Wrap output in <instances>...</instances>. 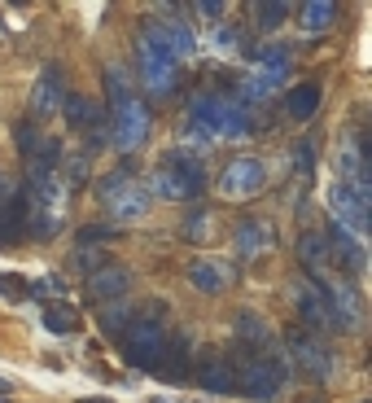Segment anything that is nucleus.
<instances>
[{"mask_svg": "<svg viewBox=\"0 0 372 403\" xmlns=\"http://www.w3.org/2000/svg\"><path fill=\"white\" fill-rule=\"evenodd\" d=\"M105 123H110V140L123 153H136L149 140V105L131 88L123 66H105Z\"/></svg>", "mask_w": 372, "mask_h": 403, "instance_id": "1", "label": "nucleus"}, {"mask_svg": "<svg viewBox=\"0 0 372 403\" xmlns=\"http://www.w3.org/2000/svg\"><path fill=\"white\" fill-rule=\"evenodd\" d=\"M136 70H140V84L153 101H166L179 88V57L171 53L166 35L158 27V18L140 22V40H136Z\"/></svg>", "mask_w": 372, "mask_h": 403, "instance_id": "2", "label": "nucleus"}, {"mask_svg": "<svg viewBox=\"0 0 372 403\" xmlns=\"http://www.w3.org/2000/svg\"><path fill=\"white\" fill-rule=\"evenodd\" d=\"M166 303L149 298L140 307H131V325L123 329L118 338V355L131 364V369H153L162 355V342H166Z\"/></svg>", "mask_w": 372, "mask_h": 403, "instance_id": "3", "label": "nucleus"}, {"mask_svg": "<svg viewBox=\"0 0 372 403\" xmlns=\"http://www.w3.org/2000/svg\"><path fill=\"white\" fill-rule=\"evenodd\" d=\"M289 79H294V49L289 44H267V49L254 53V70H250V79L241 84V92H237V101H245L254 110L272 92L289 88Z\"/></svg>", "mask_w": 372, "mask_h": 403, "instance_id": "4", "label": "nucleus"}, {"mask_svg": "<svg viewBox=\"0 0 372 403\" xmlns=\"http://www.w3.org/2000/svg\"><path fill=\"white\" fill-rule=\"evenodd\" d=\"M232 369H237V390H241L245 399H276L281 386L294 377V369L285 364L281 351H272V355L232 351Z\"/></svg>", "mask_w": 372, "mask_h": 403, "instance_id": "5", "label": "nucleus"}, {"mask_svg": "<svg viewBox=\"0 0 372 403\" xmlns=\"http://www.w3.org/2000/svg\"><path fill=\"white\" fill-rule=\"evenodd\" d=\"M201 188H206V167H201L197 158H188V153H171V158L158 162V171H153L149 180V193L162 197V202H193L201 197Z\"/></svg>", "mask_w": 372, "mask_h": 403, "instance_id": "6", "label": "nucleus"}, {"mask_svg": "<svg viewBox=\"0 0 372 403\" xmlns=\"http://www.w3.org/2000/svg\"><path fill=\"white\" fill-rule=\"evenodd\" d=\"M285 351H289V369H298L307 377V382H329L333 377V369H338V355L329 351V342L324 338H316V334H307L303 325H289L285 329Z\"/></svg>", "mask_w": 372, "mask_h": 403, "instance_id": "7", "label": "nucleus"}, {"mask_svg": "<svg viewBox=\"0 0 372 403\" xmlns=\"http://www.w3.org/2000/svg\"><path fill=\"white\" fill-rule=\"evenodd\" d=\"M294 312H298L307 334H333V329H338L333 307H329V294H324V285H316L311 276L294 281Z\"/></svg>", "mask_w": 372, "mask_h": 403, "instance_id": "8", "label": "nucleus"}, {"mask_svg": "<svg viewBox=\"0 0 372 403\" xmlns=\"http://www.w3.org/2000/svg\"><path fill=\"white\" fill-rule=\"evenodd\" d=\"M263 184H267V167H263V158H254V153L232 158V162L223 167V175H219V193H223V197H237V202L254 197Z\"/></svg>", "mask_w": 372, "mask_h": 403, "instance_id": "9", "label": "nucleus"}, {"mask_svg": "<svg viewBox=\"0 0 372 403\" xmlns=\"http://www.w3.org/2000/svg\"><path fill=\"white\" fill-rule=\"evenodd\" d=\"M329 206H333V224H338V228H346L355 241H364V232H368V197H359L355 188H346V184L333 180Z\"/></svg>", "mask_w": 372, "mask_h": 403, "instance_id": "10", "label": "nucleus"}, {"mask_svg": "<svg viewBox=\"0 0 372 403\" xmlns=\"http://www.w3.org/2000/svg\"><path fill=\"white\" fill-rule=\"evenodd\" d=\"M188 373H193V338H188V334H166L162 355H158V364H153V377L179 386Z\"/></svg>", "mask_w": 372, "mask_h": 403, "instance_id": "11", "label": "nucleus"}, {"mask_svg": "<svg viewBox=\"0 0 372 403\" xmlns=\"http://www.w3.org/2000/svg\"><path fill=\"white\" fill-rule=\"evenodd\" d=\"M197 386L210 395H232L237 390V369H232V351H206L197 360Z\"/></svg>", "mask_w": 372, "mask_h": 403, "instance_id": "12", "label": "nucleus"}, {"mask_svg": "<svg viewBox=\"0 0 372 403\" xmlns=\"http://www.w3.org/2000/svg\"><path fill=\"white\" fill-rule=\"evenodd\" d=\"M324 246H329V263L338 259V268L346 272V281H355L359 272L368 268V254H364V241H355L346 228L338 224H329V232H324Z\"/></svg>", "mask_w": 372, "mask_h": 403, "instance_id": "13", "label": "nucleus"}, {"mask_svg": "<svg viewBox=\"0 0 372 403\" xmlns=\"http://www.w3.org/2000/svg\"><path fill=\"white\" fill-rule=\"evenodd\" d=\"M127 290H131V272H127L123 263H105V268H97V272L88 276V298L101 303V307L127 298Z\"/></svg>", "mask_w": 372, "mask_h": 403, "instance_id": "14", "label": "nucleus"}, {"mask_svg": "<svg viewBox=\"0 0 372 403\" xmlns=\"http://www.w3.org/2000/svg\"><path fill=\"white\" fill-rule=\"evenodd\" d=\"M223 110H228V97L223 92H201V97L188 105V127L197 136H223Z\"/></svg>", "mask_w": 372, "mask_h": 403, "instance_id": "15", "label": "nucleus"}, {"mask_svg": "<svg viewBox=\"0 0 372 403\" xmlns=\"http://www.w3.org/2000/svg\"><path fill=\"white\" fill-rule=\"evenodd\" d=\"M62 101H66V75L57 66H44L40 79H35V88H31V110L53 118L57 110H62Z\"/></svg>", "mask_w": 372, "mask_h": 403, "instance_id": "16", "label": "nucleus"}, {"mask_svg": "<svg viewBox=\"0 0 372 403\" xmlns=\"http://www.w3.org/2000/svg\"><path fill=\"white\" fill-rule=\"evenodd\" d=\"M232 334H237V342H241L245 355H272V351H276L267 320L254 316V312H237V316H232Z\"/></svg>", "mask_w": 372, "mask_h": 403, "instance_id": "17", "label": "nucleus"}, {"mask_svg": "<svg viewBox=\"0 0 372 403\" xmlns=\"http://www.w3.org/2000/svg\"><path fill=\"white\" fill-rule=\"evenodd\" d=\"M232 246H237L241 254H263V250H272V246H276L272 219H263V215H241V219H237V228H232Z\"/></svg>", "mask_w": 372, "mask_h": 403, "instance_id": "18", "label": "nucleus"}, {"mask_svg": "<svg viewBox=\"0 0 372 403\" xmlns=\"http://www.w3.org/2000/svg\"><path fill=\"white\" fill-rule=\"evenodd\" d=\"M184 276L197 294H223L228 281H232V268H228L223 259H188Z\"/></svg>", "mask_w": 372, "mask_h": 403, "instance_id": "19", "label": "nucleus"}, {"mask_svg": "<svg viewBox=\"0 0 372 403\" xmlns=\"http://www.w3.org/2000/svg\"><path fill=\"white\" fill-rule=\"evenodd\" d=\"M105 206H110V215H114L118 224H131V219H140V215H145V210L153 206V193H149V184L127 180L110 202H105Z\"/></svg>", "mask_w": 372, "mask_h": 403, "instance_id": "20", "label": "nucleus"}, {"mask_svg": "<svg viewBox=\"0 0 372 403\" xmlns=\"http://www.w3.org/2000/svg\"><path fill=\"white\" fill-rule=\"evenodd\" d=\"M298 259H303L307 276L316 281V285H324L329 281V246H324V232L320 228H303V237H298Z\"/></svg>", "mask_w": 372, "mask_h": 403, "instance_id": "21", "label": "nucleus"}, {"mask_svg": "<svg viewBox=\"0 0 372 403\" xmlns=\"http://www.w3.org/2000/svg\"><path fill=\"white\" fill-rule=\"evenodd\" d=\"M22 232H27V197H22V188H9L0 197V246L18 241Z\"/></svg>", "mask_w": 372, "mask_h": 403, "instance_id": "22", "label": "nucleus"}, {"mask_svg": "<svg viewBox=\"0 0 372 403\" xmlns=\"http://www.w3.org/2000/svg\"><path fill=\"white\" fill-rule=\"evenodd\" d=\"M320 110V79H307V84H289L285 88V114L307 123L311 114Z\"/></svg>", "mask_w": 372, "mask_h": 403, "instance_id": "23", "label": "nucleus"}, {"mask_svg": "<svg viewBox=\"0 0 372 403\" xmlns=\"http://www.w3.org/2000/svg\"><path fill=\"white\" fill-rule=\"evenodd\" d=\"M158 27H162V35H166V44H171V53L179 57V62H184L188 53L197 49V35H193V27H188L184 18L175 14V9H166V14L158 18Z\"/></svg>", "mask_w": 372, "mask_h": 403, "instance_id": "24", "label": "nucleus"}, {"mask_svg": "<svg viewBox=\"0 0 372 403\" xmlns=\"http://www.w3.org/2000/svg\"><path fill=\"white\" fill-rule=\"evenodd\" d=\"M298 18H303L298 27H303L307 35H320V31H329L333 22H338V5H329V0H307Z\"/></svg>", "mask_w": 372, "mask_h": 403, "instance_id": "25", "label": "nucleus"}, {"mask_svg": "<svg viewBox=\"0 0 372 403\" xmlns=\"http://www.w3.org/2000/svg\"><path fill=\"white\" fill-rule=\"evenodd\" d=\"M92 110H97V105L83 97V92H66V101H62V110H57V114L66 118V127H70V132H79V136H83V127H88Z\"/></svg>", "mask_w": 372, "mask_h": 403, "instance_id": "26", "label": "nucleus"}, {"mask_svg": "<svg viewBox=\"0 0 372 403\" xmlns=\"http://www.w3.org/2000/svg\"><path fill=\"white\" fill-rule=\"evenodd\" d=\"M210 228H215V219L206 206H188L184 219H179V237L184 241H210Z\"/></svg>", "mask_w": 372, "mask_h": 403, "instance_id": "27", "label": "nucleus"}, {"mask_svg": "<svg viewBox=\"0 0 372 403\" xmlns=\"http://www.w3.org/2000/svg\"><path fill=\"white\" fill-rule=\"evenodd\" d=\"M44 329H49V334H79L83 320L70 303H53L49 312H44Z\"/></svg>", "mask_w": 372, "mask_h": 403, "instance_id": "28", "label": "nucleus"}, {"mask_svg": "<svg viewBox=\"0 0 372 403\" xmlns=\"http://www.w3.org/2000/svg\"><path fill=\"white\" fill-rule=\"evenodd\" d=\"M44 140H49V136H44L40 132V127H35L31 123V118H18V123H14V145L22 149V158H35V153H40V145H44Z\"/></svg>", "mask_w": 372, "mask_h": 403, "instance_id": "29", "label": "nucleus"}, {"mask_svg": "<svg viewBox=\"0 0 372 403\" xmlns=\"http://www.w3.org/2000/svg\"><path fill=\"white\" fill-rule=\"evenodd\" d=\"M285 18H289V5H281V0H267V5H254V27H259V31H276Z\"/></svg>", "mask_w": 372, "mask_h": 403, "instance_id": "30", "label": "nucleus"}, {"mask_svg": "<svg viewBox=\"0 0 372 403\" xmlns=\"http://www.w3.org/2000/svg\"><path fill=\"white\" fill-rule=\"evenodd\" d=\"M127 325H131V307H127V303H110V307H105V316H101L105 338H123Z\"/></svg>", "mask_w": 372, "mask_h": 403, "instance_id": "31", "label": "nucleus"}, {"mask_svg": "<svg viewBox=\"0 0 372 403\" xmlns=\"http://www.w3.org/2000/svg\"><path fill=\"white\" fill-rule=\"evenodd\" d=\"M105 241H118V232L110 228V224H83L79 228V246L83 250H97V246H105Z\"/></svg>", "mask_w": 372, "mask_h": 403, "instance_id": "32", "label": "nucleus"}, {"mask_svg": "<svg viewBox=\"0 0 372 403\" xmlns=\"http://www.w3.org/2000/svg\"><path fill=\"white\" fill-rule=\"evenodd\" d=\"M127 180H136V167H131V162H123L118 171H110V175H105V180L97 184V197H101V202H110V197H114V193H118V188H123Z\"/></svg>", "mask_w": 372, "mask_h": 403, "instance_id": "33", "label": "nucleus"}, {"mask_svg": "<svg viewBox=\"0 0 372 403\" xmlns=\"http://www.w3.org/2000/svg\"><path fill=\"white\" fill-rule=\"evenodd\" d=\"M62 171H66V180L70 188H79V184H88V153H75V158H66L62 162Z\"/></svg>", "mask_w": 372, "mask_h": 403, "instance_id": "34", "label": "nucleus"}, {"mask_svg": "<svg viewBox=\"0 0 372 403\" xmlns=\"http://www.w3.org/2000/svg\"><path fill=\"white\" fill-rule=\"evenodd\" d=\"M105 263H110V259H105L101 250H83V246L75 250V259H70V268H83V272H88V276H92V272H97V268H105Z\"/></svg>", "mask_w": 372, "mask_h": 403, "instance_id": "35", "label": "nucleus"}, {"mask_svg": "<svg viewBox=\"0 0 372 403\" xmlns=\"http://www.w3.org/2000/svg\"><path fill=\"white\" fill-rule=\"evenodd\" d=\"M62 290H66L62 276H44V281H35V285H27V294H35V298H62Z\"/></svg>", "mask_w": 372, "mask_h": 403, "instance_id": "36", "label": "nucleus"}, {"mask_svg": "<svg viewBox=\"0 0 372 403\" xmlns=\"http://www.w3.org/2000/svg\"><path fill=\"white\" fill-rule=\"evenodd\" d=\"M0 294L14 298V303H22V298H27V281L14 276V272H0Z\"/></svg>", "mask_w": 372, "mask_h": 403, "instance_id": "37", "label": "nucleus"}, {"mask_svg": "<svg viewBox=\"0 0 372 403\" xmlns=\"http://www.w3.org/2000/svg\"><path fill=\"white\" fill-rule=\"evenodd\" d=\"M294 167H298V171H311V167H316V140H298V145H294Z\"/></svg>", "mask_w": 372, "mask_h": 403, "instance_id": "38", "label": "nucleus"}, {"mask_svg": "<svg viewBox=\"0 0 372 403\" xmlns=\"http://www.w3.org/2000/svg\"><path fill=\"white\" fill-rule=\"evenodd\" d=\"M201 18H223V5H215V0H206V5H197Z\"/></svg>", "mask_w": 372, "mask_h": 403, "instance_id": "39", "label": "nucleus"}, {"mask_svg": "<svg viewBox=\"0 0 372 403\" xmlns=\"http://www.w3.org/2000/svg\"><path fill=\"white\" fill-rule=\"evenodd\" d=\"M9 188H18V184H14V180H9V175H0V197H5V193H9Z\"/></svg>", "mask_w": 372, "mask_h": 403, "instance_id": "40", "label": "nucleus"}, {"mask_svg": "<svg viewBox=\"0 0 372 403\" xmlns=\"http://www.w3.org/2000/svg\"><path fill=\"white\" fill-rule=\"evenodd\" d=\"M0 395H14V382H5V377H0Z\"/></svg>", "mask_w": 372, "mask_h": 403, "instance_id": "41", "label": "nucleus"}, {"mask_svg": "<svg viewBox=\"0 0 372 403\" xmlns=\"http://www.w3.org/2000/svg\"><path fill=\"white\" fill-rule=\"evenodd\" d=\"M83 403H110V399H83Z\"/></svg>", "mask_w": 372, "mask_h": 403, "instance_id": "42", "label": "nucleus"}]
</instances>
